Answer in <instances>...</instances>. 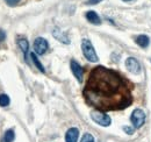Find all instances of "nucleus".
I'll return each instance as SVG.
<instances>
[{"label": "nucleus", "instance_id": "f257e3e1", "mask_svg": "<svg viewBox=\"0 0 151 142\" xmlns=\"http://www.w3.org/2000/svg\"><path fill=\"white\" fill-rule=\"evenodd\" d=\"M86 101L98 109H115L127 105L128 93L120 76L104 67L94 68L84 89Z\"/></svg>", "mask_w": 151, "mask_h": 142}, {"label": "nucleus", "instance_id": "f03ea898", "mask_svg": "<svg viewBox=\"0 0 151 142\" xmlns=\"http://www.w3.org/2000/svg\"><path fill=\"white\" fill-rule=\"evenodd\" d=\"M81 50H83L85 58H87L90 62H93V63L98 62V59H99L98 55L95 53L92 42L88 38H83V41H81Z\"/></svg>", "mask_w": 151, "mask_h": 142}, {"label": "nucleus", "instance_id": "7ed1b4c3", "mask_svg": "<svg viewBox=\"0 0 151 142\" xmlns=\"http://www.w3.org/2000/svg\"><path fill=\"white\" fill-rule=\"evenodd\" d=\"M91 118H92V120H93L94 122H96V124L100 125V126H104V127L109 126L111 122H112L111 117H109V115H107L106 113H104V112L99 111V109H96V111H92V112H91Z\"/></svg>", "mask_w": 151, "mask_h": 142}, {"label": "nucleus", "instance_id": "20e7f679", "mask_svg": "<svg viewBox=\"0 0 151 142\" xmlns=\"http://www.w3.org/2000/svg\"><path fill=\"white\" fill-rule=\"evenodd\" d=\"M130 120H132V122L135 128H141L144 125V122H145V113L143 112V109L136 108L132 112Z\"/></svg>", "mask_w": 151, "mask_h": 142}, {"label": "nucleus", "instance_id": "39448f33", "mask_svg": "<svg viewBox=\"0 0 151 142\" xmlns=\"http://www.w3.org/2000/svg\"><path fill=\"white\" fill-rule=\"evenodd\" d=\"M49 48V44H48V41L43 37H37L35 41H34V50L35 54L37 55H43V54L47 53Z\"/></svg>", "mask_w": 151, "mask_h": 142}, {"label": "nucleus", "instance_id": "423d86ee", "mask_svg": "<svg viewBox=\"0 0 151 142\" xmlns=\"http://www.w3.org/2000/svg\"><path fill=\"white\" fill-rule=\"evenodd\" d=\"M126 67L132 73L137 75V73L141 72V65H139L138 61L136 58H134V57H129V58L126 59Z\"/></svg>", "mask_w": 151, "mask_h": 142}, {"label": "nucleus", "instance_id": "0eeeda50", "mask_svg": "<svg viewBox=\"0 0 151 142\" xmlns=\"http://www.w3.org/2000/svg\"><path fill=\"white\" fill-rule=\"evenodd\" d=\"M70 67H71V70H72V72H73L75 77L77 78V80H78L79 83H81V82H83L84 71H83V68L80 67V64H79L78 62H76L75 59H72L71 63H70Z\"/></svg>", "mask_w": 151, "mask_h": 142}, {"label": "nucleus", "instance_id": "6e6552de", "mask_svg": "<svg viewBox=\"0 0 151 142\" xmlns=\"http://www.w3.org/2000/svg\"><path fill=\"white\" fill-rule=\"evenodd\" d=\"M78 138H79V130L76 127L70 128L65 134V141L66 142H77Z\"/></svg>", "mask_w": 151, "mask_h": 142}, {"label": "nucleus", "instance_id": "1a4fd4ad", "mask_svg": "<svg viewBox=\"0 0 151 142\" xmlns=\"http://www.w3.org/2000/svg\"><path fill=\"white\" fill-rule=\"evenodd\" d=\"M52 35L54 37L58 40L59 42H62V43H64V44H69L70 43V40H69V37L68 35L65 34V33H63L60 29H58V28H55L54 30H52Z\"/></svg>", "mask_w": 151, "mask_h": 142}, {"label": "nucleus", "instance_id": "9d476101", "mask_svg": "<svg viewBox=\"0 0 151 142\" xmlns=\"http://www.w3.org/2000/svg\"><path fill=\"white\" fill-rule=\"evenodd\" d=\"M18 46L20 47V49L22 50V53L24 55V59L28 61L27 58V55H28V49H29V43L26 38H19L18 40Z\"/></svg>", "mask_w": 151, "mask_h": 142}, {"label": "nucleus", "instance_id": "9b49d317", "mask_svg": "<svg viewBox=\"0 0 151 142\" xmlns=\"http://www.w3.org/2000/svg\"><path fill=\"white\" fill-rule=\"evenodd\" d=\"M86 19H87L91 23H93V25H100V23H101L100 17L95 13L94 11H88V12L86 13Z\"/></svg>", "mask_w": 151, "mask_h": 142}, {"label": "nucleus", "instance_id": "f8f14e48", "mask_svg": "<svg viewBox=\"0 0 151 142\" xmlns=\"http://www.w3.org/2000/svg\"><path fill=\"white\" fill-rule=\"evenodd\" d=\"M136 43L142 48H147L150 43V38L147 35H139L136 37Z\"/></svg>", "mask_w": 151, "mask_h": 142}, {"label": "nucleus", "instance_id": "ddd939ff", "mask_svg": "<svg viewBox=\"0 0 151 142\" xmlns=\"http://www.w3.org/2000/svg\"><path fill=\"white\" fill-rule=\"evenodd\" d=\"M15 139V133H14V129H8L5 132V135L2 138L1 142H13Z\"/></svg>", "mask_w": 151, "mask_h": 142}, {"label": "nucleus", "instance_id": "4468645a", "mask_svg": "<svg viewBox=\"0 0 151 142\" xmlns=\"http://www.w3.org/2000/svg\"><path fill=\"white\" fill-rule=\"evenodd\" d=\"M30 58H32V61H33V63L35 64V67L37 68L38 70L41 71V72H45V69L43 68V65H42V63L40 62V59L37 58V56H36V54L35 53H32L30 54Z\"/></svg>", "mask_w": 151, "mask_h": 142}, {"label": "nucleus", "instance_id": "2eb2a0df", "mask_svg": "<svg viewBox=\"0 0 151 142\" xmlns=\"http://www.w3.org/2000/svg\"><path fill=\"white\" fill-rule=\"evenodd\" d=\"M9 103H11L9 97H8L7 94H5V93H1V94H0V106L6 107L9 105Z\"/></svg>", "mask_w": 151, "mask_h": 142}, {"label": "nucleus", "instance_id": "dca6fc26", "mask_svg": "<svg viewBox=\"0 0 151 142\" xmlns=\"http://www.w3.org/2000/svg\"><path fill=\"white\" fill-rule=\"evenodd\" d=\"M80 142H95V141H94V138H93L90 133H85V134L83 135Z\"/></svg>", "mask_w": 151, "mask_h": 142}, {"label": "nucleus", "instance_id": "f3484780", "mask_svg": "<svg viewBox=\"0 0 151 142\" xmlns=\"http://www.w3.org/2000/svg\"><path fill=\"white\" fill-rule=\"evenodd\" d=\"M123 130H124L127 134H129V135H132V133H134V129H132V127H129V126H123Z\"/></svg>", "mask_w": 151, "mask_h": 142}, {"label": "nucleus", "instance_id": "a211bd4d", "mask_svg": "<svg viewBox=\"0 0 151 142\" xmlns=\"http://www.w3.org/2000/svg\"><path fill=\"white\" fill-rule=\"evenodd\" d=\"M8 5H11V6H14V5H18L20 2V0H5Z\"/></svg>", "mask_w": 151, "mask_h": 142}, {"label": "nucleus", "instance_id": "6ab92c4d", "mask_svg": "<svg viewBox=\"0 0 151 142\" xmlns=\"http://www.w3.org/2000/svg\"><path fill=\"white\" fill-rule=\"evenodd\" d=\"M5 38H6V33L2 29H0V42L5 41Z\"/></svg>", "mask_w": 151, "mask_h": 142}, {"label": "nucleus", "instance_id": "aec40b11", "mask_svg": "<svg viewBox=\"0 0 151 142\" xmlns=\"http://www.w3.org/2000/svg\"><path fill=\"white\" fill-rule=\"evenodd\" d=\"M100 1H102V0H88L87 1V5H95V4L100 2Z\"/></svg>", "mask_w": 151, "mask_h": 142}, {"label": "nucleus", "instance_id": "412c9836", "mask_svg": "<svg viewBox=\"0 0 151 142\" xmlns=\"http://www.w3.org/2000/svg\"><path fill=\"white\" fill-rule=\"evenodd\" d=\"M123 1H127V2H129V1H132V0H123Z\"/></svg>", "mask_w": 151, "mask_h": 142}]
</instances>
